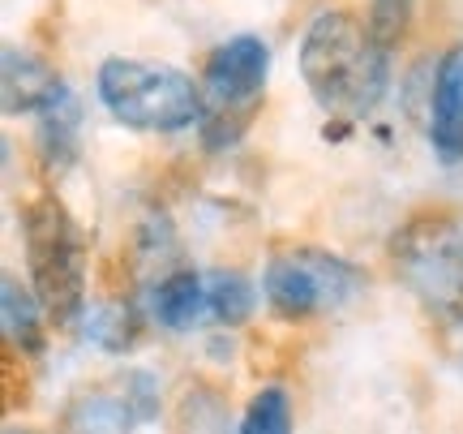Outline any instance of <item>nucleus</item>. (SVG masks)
I'll return each mask as SVG.
<instances>
[{"instance_id": "f257e3e1", "label": "nucleus", "mask_w": 463, "mask_h": 434, "mask_svg": "<svg viewBox=\"0 0 463 434\" xmlns=\"http://www.w3.org/2000/svg\"><path fill=\"white\" fill-rule=\"evenodd\" d=\"M300 78L326 117H369L391 86V48L378 43L369 22L331 9L300 39Z\"/></svg>"}, {"instance_id": "f03ea898", "label": "nucleus", "mask_w": 463, "mask_h": 434, "mask_svg": "<svg viewBox=\"0 0 463 434\" xmlns=\"http://www.w3.org/2000/svg\"><path fill=\"white\" fill-rule=\"evenodd\" d=\"M22 241L31 288L43 301L48 323L73 327L86 314V246L78 224L52 194H39L22 207Z\"/></svg>"}, {"instance_id": "7ed1b4c3", "label": "nucleus", "mask_w": 463, "mask_h": 434, "mask_svg": "<svg viewBox=\"0 0 463 434\" xmlns=\"http://www.w3.org/2000/svg\"><path fill=\"white\" fill-rule=\"evenodd\" d=\"M99 100L120 125L142 134H176L202 121V91L176 65L112 56L99 65Z\"/></svg>"}, {"instance_id": "20e7f679", "label": "nucleus", "mask_w": 463, "mask_h": 434, "mask_svg": "<svg viewBox=\"0 0 463 434\" xmlns=\"http://www.w3.org/2000/svg\"><path fill=\"white\" fill-rule=\"evenodd\" d=\"M391 263L403 288L438 323L463 327V228L450 216H416L391 236Z\"/></svg>"}, {"instance_id": "39448f33", "label": "nucleus", "mask_w": 463, "mask_h": 434, "mask_svg": "<svg viewBox=\"0 0 463 434\" xmlns=\"http://www.w3.org/2000/svg\"><path fill=\"white\" fill-rule=\"evenodd\" d=\"M361 293V271L314 246L279 250L262 271V297L270 314L283 323L331 314Z\"/></svg>"}, {"instance_id": "423d86ee", "label": "nucleus", "mask_w": 463, "mask_h": 434, "mask_svg": "<svg viewBox=\"0 0 463 434\" xmlns=\"http://www.w3.org/2000/svg\"><path fill=\"white\" fill-rule=\"evenodd\" d=\"M266 69H270V52L258 34H236L228 43H219L206 56V86L215 95V112L211 121L223 125L228 117L249 121L253 108L266 91ZM211 125V130H215Z\"/></svg>"}, {"instance_id": "0eeeda50", "label": "nucleus", "mask_w": 463, "mask_h": 434, "mask_svg": "<svg viewBox=\"0 0 463 434\" xmlns=\"http://www.w3.org/2000/svg\"><path fill=\"white\" fill-rule=\"evenodd\" d=\"M159 413V391L150 374H125L112 391H95L69 409L73 430H129L133 421H150Z\"/></svg>"}, {"instance_id": "6e6552de", "label": "nucleus", "mask_w": 463, "mask_h": 434, "mask_svg": "<svg viewBox=\"0 0 463 434\" xmlns=\"http://www.w3.org/2000/svg\"><path fill=\"white\" fill-rule=\"evenodd\" d=\"M430 142L447 164L463 159V43H455L433 73Z\"/></svg>"}, {"instance_id": "1a4fd4ad", "label": "nucleus", "mask_w": 463, "mask_h": 434, "mask_svg": "<svg viewBox=\"0 0 463 434\" xmlns=\"http://www.w3.org/2000/svg\"><path fill=\"white\" fill-rule=\"evenodd\" d=\"M69 86L56 69L34 56V52L9 48L5 52V73H0V95H5V112L17 117V112H43L48 103H56Z\"/></svg>"}, {"instance_id": "9d476101", "label": "nucleus", "mask_w": 463, "mask_h": 434, "mask_svg": "<svg viewBox=\"0 0 463 434\" xmlns=\"http://www.w3.org/2000/svg\"><path fill=\"white\" fill-rule=\"evenodd\" d=\"M150 310L167 332H189L211 310V293H206L198 271H172V275L159 280L155 297H150Z\"/></svg>"}, {"instance_id": "9b49d317", "label": "nucleus", "mask_w": 463, "mask_h": 434, "mask_svg": "<svg viewBox=\"0 0 463 434\" xmlns=\"http://www.w3.org/2000/svg\"><path fill=\"white\" fill-rule=\"evenodd\" d=\"M39 117V155L52 172H61L78 159V134H82V103L73 91H65L56 103H48Z\"/></svg>"}, {"instance_id": "f8f14e48", "label": "nucleus", "mask_w": 463, "mask_h": 434, "mask_svg": "<svg viewBox=\"0 0 463 434\" xmlns=\"http://www.w3.org/2000/svg\"><path fill=\"white\" fill-rule=\"evenodd\" d=\"M0 310H5V335L9 344H17L22 352H43V301L34 288H22L14 275H5L0 285Z\"/></svg>"}, {"instance_id": "ddd939ff", "label": "nucleus", "mask_w": 463, "mask_h": 434, "mask_svg": "<svg viewBox=\"0 0 463 434\" xmlns=\"http://www.w3.org/2000/svg\"><path fill=\"white\" fill-rule=\"evenodd\" d=\"M82 332L103 352H129L142 340V314L129 301H99L82 314Z\"/></svg>"}, {"instance_id": "4468645a", "label": "nucleus", "mask_w": 463, "mask_h": 434, "mask_svg": "<svg viewBox=\"0 0 463 434\" xmlns=\"http://www.w3.org/2000/svg\"><path fill=\"white\" fill-rule=\"evenodd\" d=\"M211 314L223 323V327H241V323H249V314H253V305H258V293H253V285H249L241 271H219V275H211Z\"/></svg>"}, {"instance_id": "2eb2a0df", "label": "nucleus", "mask_w": 463, "mask_h": 434, "mask_svg": "<svg viewBox=\"0 0 463 434\" xmlns=\"http://www.w3.org/2000/svg\"><path fill=\"white\" fill-rule=\"evenodd\" d=\"M245 434H288L292 430V404L283 387H262L253 400H249L245 418H241Z\"/></svg>"}, {"instance_id": "dca6fc26", "label": "nucleus", "mask_w": 463, "mask_h": 434, "mask_svg": "<svg viewBox=\"0 0 463 434\" xmlns=\"http://www.w3.org/2000/svg\"><path fill=\"white\" fill-rule=\"evenodd\" d=\"M412 5L416 0H373L369 5V31L378 34V43L395 52L403 43V34L412 26Z\"/></svg>"}]
</instances>
